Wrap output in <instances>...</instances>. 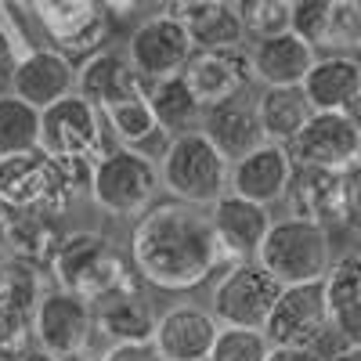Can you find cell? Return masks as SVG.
I'll use <instances>...</instances> for the list:
<instances>
[{
    "label": "cell",
    "mask_w": 361,
    "mask_h": 361,
    "mask_svg": "<svg viewBox=\"0 0 361 361\" xmlns=\"http://www.w3.org/2000/svg\"><path fill=\"white\" fill-rule=\"evenodd\" d=\"M134 275L166 293L199 289L209 275H217L228 260L214 238L209 217L202 209L180 202H156L145 209L130 231Z\"/></svg>",
    "instance_id": "6da1fadb"
},
{
    "label": "cell",
    "mask_w": 361,
    "mask_h": 361,
    "mask_svg": "<svg viewBox=\"0 0 361 361\" xmlns=\"http://www.w3.org/2000/svg\"><path fill=\"white\" fill-rule=\"evenodd\" d=\"M90 163L54 159L44 148L25 156L0 159V209L8 217L18 214H66L69 202L90 192Z\"/></svg>",
    "instance_id": "7a4b0ae2"
},
{
    "label": "cell",
    "mask_w": 361,
    "mask_h": 361,
    "mask_svg": "<svg viewBox=\"0 0 361 361\" xmlns=\"http://www.w3.org/2000/svg\"><path fill=\"white\" fill-rule=\"evenodd\" d=\"M47 275L54 279V289L80 296L87 304H98L109 293L137 282L123 253L102 231H69L58 246Z\"/></svg>",
    "instance_id": "3957f363"
},
{
    "label": "cell",
    "mask_w": 361,
    "mask_h": 361,
    "mask_svg": "<svg viewBox=\"0 0 361 361\" xmlns=\"http://www.w3.org/2000/svg\"><path fill=\"white\" fill-rule=\"evenodd\" d=\"M231 163L221 159V152L202 134L170 137L166 152L159 159V185L163 192L180 206H214L221 195H228Z\"/></svg>",
    "instance_id": "277c9868"
},
{
    "label": "cell",
    "mask_w": 361,
    "mask_h": 361,
    "mask_svg": "<svg viewBox=\"0 0 361 361\" xmlns=\"http://www.w3.org/2000/svg\"><path fill=\"white\" fill-rule=\"evenodd\" d=\"M159 163L134 148L112 145L90 170V199L109 217H141L156 206Z\"/></svg>",
    "instance_id": "5b68a950"
},
{
    "label": "cell",
    "mask_w": 361,
    "mask_h": 361,
    "mask_svg": "<svg viewBox=\"0 0 361 361\" xmlns=\"http://www.w3.org/2000/svg\"><path fill=\"white\" fill-rule=\"evenodd\" d=\"M257 264L282 286L325 282L329 267H333V235L311 221L279 217L257 253Z\"/></svg>",
    "instance_id": "8992f818"
},
{
    "label": "cell",
    "mask_w": 361,
    "mask_h": 361,
    "mask_svg": "<svg viewBox=\"0 0 361 361\" xmlns=\"http://www.w3.org/2000/svg\"><path fill=\"white\" fill-rule=\"evenodd\" d=\"M279 296H282V282L267 275L257 260L231 264L228 271H221V282L214 286L209 314L217 318L221 329H260L264 333Z\"/></svg>",
    "instance_id": "52a82bcc"
},
{
    "label": "cell",
    "mask_w": 361,
    "mask_h": 361,
    "mask_svg": "<svg viewBox=\"0 0 361 361\" xmlns=\"http://www.w3.org/2000/svg\"><path fill=\"white\" fill-rule=\"evenodd\" d=\"M264 336H267L271 347L322 350V343L333 336V318H329L325 282L282 286L279 304L271 307V318L264 325Z\"/></svg>",
    "instance_id": "ba28073f"
},
{
    "label": "cell",
    "mask_w": 361,
    "mask_h": 361,
    "mask_svg": "<svg viewBox=\"0 0 361 361\" xmlns=\"http://www.w3.org/2000/svg\"><path fill=\"white\" fill-rule=\"evenodd\" d=\"M40 148L54 159H76L94 166L105 148V123L102 112L83 102L80 94H69L58 105L40 112Z\"/></svg>",
    "instance_id": "9c48e42d"
},
{
    "label": "cell",
    "mask_w": 361,
    "mask_h": 361,
    "mask_svg": "<svg viewBox=\"0 0 361 361\" xmlns=\"http://www.w3.org/2000/svg\"><path fill=\"white\" fill-rule=\"evenodd\" d=\"M192 54H195V47H192L188 29L170 11L137 22V29L127 40V62L145 87L180 76L185 66L192 62Z\"/></svg>",
    "instance_id": "30bf717a"
},
{
    "label": "cell",
    "mask_w": 361,
    "mask_h": 361,
    "mask_svg": "<svg viewBox=\"0 0 361 361\" xmlns=\"http://www.w3.org/2000/svg\"><path fill=\"white\" fill-rule=\"evenodd\" d=\"M286 152L293 166L343 173L361 159V137L347 112H314L307 127L286 145Z\"/></svg>",
    "instance_id": "8fae6325"
},
{
    "label": "cell",
    "mask_w": 361,
    "mask_h": 361,
    "mask_svg": "<svg viewBox=\"0 0 361 361\" xmlns=\"http://www.w3.org/2000/svg\"><path fill=\"white\" fill-rule=\"evenodd\" d=\"M29 329H33V340L40 350H47L54 357H69V354L90 347V336H94V307L80 296L62 293V289H47Z\"/></svg>",
    "instance_id": "7c38bea8"
},
{
    "label": "cell",
    "mask_w": 361,
    "mask_h": 361,
    "mask_svg": "<svg viewBox=\"0 0 361 361\" xmlns=\"http://www.w3.org/2000/svg\"><path fill=\"white\" fill-rule=\"evenodd\" d=\"M209 228H214V238L217 246L231 264H246V260H257L264 238L275 224V217L267 214V206H257L250 199H238V195H221L214 206H209Z\"/></svg>",
    "instance_id": "4fadbf2b"
},
{
    "label": "cell",
    "mask_w": 361,
    "mask_h": 361,
    "mask_svg": "<svg viewBox=\"0 0 361 361\" xmlns=\"http://www.w3.org/2000/svg\"><path fill=\"white\" fill-rule=\"evenodd\" d=\"M185 83L195 94L202 109H214L221 102H231L257 83L253 66H250V51L246 47H231V51H195L192 62L185 66Z\"/></svg>",
    "instance_id": "5bb4252c"
},
{
    "label": "cell",
    "mask_w": 361,
    "mask_h": 361,
    "mask_svg": "<svg viewBox=\"0 0 361 361\" xmlns=\"http://www.w3.org/2000/svg\"><path fill=\"white\" fill-rule=\"evenodd\" d=\"M289 217L311 221L333 235L336 228H347V192H343V173L333 170H311V166H293L289 188Z\"/></svg>",
    "instance_id": "9a60e30c"
},
{
    "label": "cell",
    "mask_w": 361,
    "mask_h": 361,
    "mask_svg": "<svg viewBox=\"0 0 361 361\" xmlns=\"http://www.w3.org/2000/svg\"><path fill=\"white\" fill-rule=\"evenodd\" d=\"M11 94L37 112L76 94V66L54 47H33L18 58L11 73Z\"/></svg>",
    "instance_id": "2e32d148"
},
{
    "label": "cell",
    "mask_w": 361,
    "mask_h": 361,
    "mask_svg": "<svg viewBox=\"0 0 361 361\" xmlns=\"http://www.w3.org/2000/svg\"><path fill=\"white\" fill-rule=\"evenodd\" d=\"M40 22L47 25L51 44L58 54H66L76 66L87 62L90 54L105 51L109 44V15H102L105 8L98 4H37Z\"/></svg>",
    "instance_id": "e0dca14e"
},
{
    "label": "cell",
    "mask_w": 361,
    "mask_h": 361,
    "mask_svg": "<svg viewBox=\"0 0 361 361\" xmlns=\"http://www.w3.org/2000/svg\"><path fill=\"white\" fill-rule=\"evenodd\" d=\"M94 307V333H105L109 347H119V343H152L156 336V307L152 300L145 296L141 289V279L109 293L105 300H98Z\"/></svg>",
    "instance_id": "ac0fdd59"
},
{
    "label": "cell",
    "mask_w": 361,
    "mask_h": 361,
    "mask_svg": "<svg viewBox=\"0 0 361 361\" xmlns=\"http://www.w3.org/2000/svg\"><path fill=\"white\" fill-rule=\"evenodd\" d=\"M199 134L221 152V159L238 163L250 152L264 145V130H260V116H257V102L250 94H238L231 102H221L214 109H202V123Z\"/></svg>",
    "instance_id": "d6986e66"
},
{
    "label": "cell",
    "mask_w": 361,
    "mask_h": 361,
    "mask_svg": "<svg viewBox=\"0 0 361 361\" xmlns=\"http://www.w3.org/2000/svg\"><path fill=\"white\" fill-rule=\"evenodd\" d=\"M217 333H221V325L209 311L180 304L159 314L152 347L159 350L163 361H206L209 350H214Z\"/></svg>",
    "instance_id": "ffe728a7"
},
{
    "label": "cell",
    "mask_w": 361,
    "mask_h": 361,
    "mask_svg": "<svg viewBox=\"0 0 361 361\" xmlns=\"http://www.w3.org/2000/svg\"><path fill=\"white\" fill-rule=\"evenodd\" d=\"M289 177H293L289 152H286L282 145L264 141L257 152H250L246 159L231 163L228 192L238 195V199H250V202H257V206H271V202L286 199Z\"/></svg>",
    "instance_id": "44dd1931"
},
{
    "label": "cell",
    "mask_w": 361,
    "mask_h": 361,
    "mask_svg": "<svg viewBox=\"0 0 361 361\" xmlns=\"http://www.w3.org/2000/svg\"><path fill=\"white\" fill-rule=\"evenodd\" d=\"M314 62H318V51L293 33L267 37V40H257L250 47L253 80L260 87H300L307 80Z\"/></svg>",
    "instance_id": "7402d4cb"
},
{
    "label": "cell",
    "mask_w": 361,
    "mask_h": 361,
    "mask_svg": "<svg viewBox=\"0 0 361 361\" xmlns=\"http://www.w3.org/2000/svg\"><path fill=\"white\" fill-rule=\"evenodd\" d=\"M166 11L188 29L195 51H231L246 40L238 8L224 4V0H188V4H173Z\"/></svg>",
    "instance_id": "603a6c76"
},
{
    "label": "cell",
    "mask_w": 361,
    "mask_h": 361,
    "mask_svg": "<svg viewBox=\"0 0 361 361\" xmlns=\"http://www.w3.org/2000/svg\"><path fill=\"white\" fill-rule=\"evenodd\" d=\"M137 90H145V83L130 69L127 54H119V51H109L105 47V51L90 54L87 62L76 66V94L83 102H90L98 112L105 105H116V102L137 94Z\"/></svg>",
    "instance_id": "cb8c5ba5"
},
{
    "label": "cell",
    "mask_w": 361,
    "mask_h": 361,
    "mask_svg": "<svg viewBox=\"0 0 361 361\" xmlns=\"http://www.w3.org/2000/svg\"><path fill=\"white\" fill-rule=\"evenodd\" d=\"M300 90L311 112H347L361 94V69L350 54H322Z\"/></svg>",
    "instance_id": "d4e9b609"
},
{
    "label": "cell",
    "mask_w": 361,
    "mask_h": 361,
    "mask_svg": "<svg viewBox=\"0 0 361 361\" xmlns=\"http://www.w3.org/2000/svg\"><path fill=\"white\" fill-rule=\"evenodd\" d=\"M62 238H66V231L58 224V217H51V214H18V217H8V224H4L8 257L25 260L40 271L51 267Z\"/></svg>",
    "instance_id": "484cf974"
},
{
    "label": "cell",
    "mask_w": 361,
    "mask_h": 361,
    "mask_svg": "<svg viewBox=\"0 0 361 361\" xmlns=\"http://www.w3.org/2000/svg\"><path fill=\"white\" fill-rule=\"evenodd\" d=\"M253 102H257V116H260L264 141L282 145V148H286L300 130H304L307 119L314 116L300 87H264Z\"/></svg>",
    "instance_id": "4316f807"
},
{
    "label": "cell",
    "mask_w": 361,
    "mask_h": 361,
    "mask_svg": "<svg viewBox=\"0 0 361 361\" xmlns=\"http://www.w3.org/2000/svg\"><path fill=\"white\" fill-rule=\"evenodd\" d=\"M148 105H152V116L166 137H185V134H199L202 123V105L195 102V94L188 90L185 76L173 80H159L145 87Z\"/></svg>",
    "instance_id": "83f0119b"
},
{
    "label": "cell",
    "mask_w": 361,
    "mask_h": 361,
    "mask_svg": "<svg viewBox=\"0 0 361 361\" xmlns=\"http://www.w3.org/2000/svg\"><path fill=\"white\" fill-rule=\"evenodd\" d=\"M102 123H105L109 134L119 141V148H134V152H145L148 141H163V145L170 141V137L159 130L145 90H137V94L116 102V105H105V109H102Z\"/></svg>",
    "instance_id": "f1b7e54d"
},
{
    "label": "cell",
    "mask_w": 361,
    "mask_h": 361,
    "mask_svg": "<svg viewBox=\"0 0 361 361\" xmlns=\"http://www.w3.org/2000/svg\"><path fill=\"white\" fill-rule=\"evenodd\" d=\"M44 271L15 260V257H0V311L22 318V322H33L40 300H44Z\"/></svg>",
    "instance_id": "f546056e"
},
{
    "label": "cell",
    "mask_w": 361,
    "mask_h": 361,
    "mask_svg": "<svg viewBox=\"0 0 361 361\" xmlns=\"http://www.w3.org/2000/svg\"><path fill=\"white\" fill-rule=\"evenodd\" d=\"M40 148V112L18 102L11 90L0 94V159L25 156Z\"/></svg>",
    "instance_id": "4dcf8cb0"
},
{
    "label": "cell",
    "mask_w": 361,
    "mask_h": 361,
    "mask_svg": "<svg viewBox=\"0 0 361 361\" xmlns=\"http://www.w3.org/2000/svg\"><path fill=\"white\" fill-rule=\"evenodd\" d=\"M357 47H361V0H333L322 51H329V54H354Z\"/></svg>",
    "instance_id": "1f68e13d"
},
{
    "label": "cell",
    "mask_w": 361,
    "mask_h": 361,
    "mask_svg": "<svg viewBox=\"0 0 361 361\" xmlns=\"http://www.w3.org/2000/svg\"><path fill=\"white\" fill-rule=\"evenodd\" d=\"M238 8V22H243V33L253 40H267L289 33V4L286 0H246Z\"/></svg>",
    "instance_id": "d6a6232c"
},
{
    "label": "cell",
    "mask_w": 361,
    "mask_h": 361,
    "mask_svg": "<svg viewBox=\"0 0 361 361\" xmlns=\"http://www.w3.org/2000/svg\"><path fill=\"white\" fill-rule=\"evenodd\" d=\"M271 343L260 329H221L209 361H267Z\"/></svg>",
    "instance_id": "836d02e7"
},
{
    "label": "cell",
    "mask_w": 361,
    "mask_h": 361,
    "mask_svg": "<svg viewBox=\"0 0 361 361\" xmlns=\"http://www.w3.org/2000/svg\"><path fill=\"white\" fill-rule=\"evenodd\" d=\"M329 8H333V0H293L289 4V33L318 51L325 40V29H329Z\"/></svg>",
    "instance_id": "e575fe53"
},
{
    "label": "cell",
    "mask_w": 361,
    "mask_h": 361,
    "mask_svg": "<svg viewBox=\"0 0 361 361\" xmlns=\"http://www.w3.org/2000/svg\"><path fill=\"white\" fill-rule=\"evenodd\" d=\"M29 340H33V329L22 318H11L0 311V361H18L29 350Z\"/></svg>",
    "instance_id": "d590c367"
},
{
    "label": "cell",
    "mask_w": 361,
    "mask_h": 361,
    "mask_svg": "<svg viewBox=\"0 0 361 361\" xmlns=\"http://www.w3.org/2000/svg\"><path fill=\"white\" fill-rule=\"evenodd\" d=\"M343 192H347V228H361V159L343 170Z\"/></svg>",
    "instance_id": "8d00e7d4"
},
{
    "label": "cell",
    "mask_w": 361,
    "mask_h": 361,
    "mask_svg": "<svg viewBox=\"0 0 361 361\" xmlns=\"http://www.w3.org/2000/svg\"><path fill=\"white\" fill-rule=\"evenodd\" d=\"M102 361H163L152 343H119L102 354Z\"/></svg>",
    "instance_id": "74e56055"
},
{
    "label": "cell",
    "mask_w": 361,
    "mask_h": 361,
    "mask_svg": "<svg viewBox=\"0 0 361 361\" xmlns=\"http://www.w3.org/2000/svg\"><path fill=\"white\" fill-rule=\"evenodd\" d=\"M15 66H18V54L11 51V37H8V29H4V18H0V80L11 83Z\"/></svg>",
    "instance_id": "f35d334b"
},
{
    "label": "cell",
    "mask_w": 361,
    "mask_h": 361,
    "mask_svg": "<svg viewBox=\"0 0 361 361\" xmlns=\"http://www.w3.org/2000/svg\"><path fill=\"white\" fill-rule=\"evenodd\" d=\"M267 361H325L318 350H296V347H271Z\"/></svg>",
    "instance_id": "ab89813d"
},
{
    "label": "cell",
    "mask_w": 361,
    "mask_h": 361,
    "mask_svg": "<svg viewBox=\"0 0 361 361\" xmlns=\"http://www.w3.org/2000/svg\"><path fill=\"white\" fill-rule=\"evenodd\" d=\"M329 361H361V343H340L329 354Z\"/></svg>",
    "instance_id": "60d3db41"
},
{
    "label": "cell",
    "mask_w": 361,
    "mask_h": 361,
    "mask_svg": "<svg viewBox=\"0 0 361 361\" xmlns=\"http://www.w3.org/2000/svg\"><path fill=\"white\" fill-rule=\"evenodd\" d=\"M18 361H58V357H54V354H47V350H40V347H29Z\"/></svg>",
    "instance_id": "b9f144b4"
},
{
    "label": "cell",
    "mask_w": 361,
    "mask_h": 361,
    "mask_svg": "<svg viewBox=\"0 0 361 361\" xmlns=\"http://www.w3.org/2000/svg\"><path fill=\"white\" fill-rule=\"evenodd\" d=\"M347 119L354 123V130H357V137H361V94H357V98H354V105L347 109Z\"/></svg>",
    "instance_id": "7bdbcfd3"
},
{
    "label": "cell",
    "mask_w": 361,
    "mask_h": 361,
    "mask_svg": "<svg viewBox=\"0 0 361 361\" xmlns=\"http://www.w3.org/2000/svg\"><path fill=\"white\" fill-rule=\"evenodd\" d=\"M58 361H102V357H94V354H90V347H87V350H76V354H69V357H58Z\"/></svg>",
    "instance_id": "ee69618b"
},
{
    "label": "cell",
    "mask_w": 361,
    "mask_h": 361,
    "mask_svg": "<svg viewBox=\"0 0 361 361\" xmlns=\"http://www.w3.org/2000/svg\"><path fill=\"white\" fill-rule=\"evenodd\" d=\"M206 361H209V357H206Z\"/></svg>",
    "instance_id": "f6af8a7d"
}]
</instances>
